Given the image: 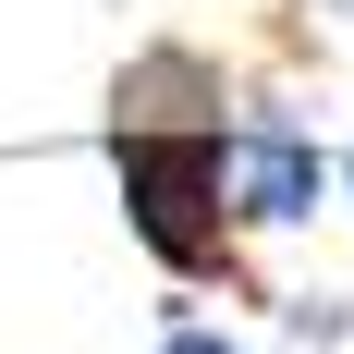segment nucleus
<instances>
[{
	"mask_svg": "<svg viewBox=\"0 0 354 354\" xmlns=\"http://www.w3.org/2000/svg\"><path fill=\"white\" fill-rule=\"evenodd\" d=\"M110 171H122V220L159 257V281L232 293L245 269V220H232V98H220L208 49H135L110 86Z\"/></svg>",
	"mask_w": 354,
	"mask_h": 354,
	"instance_id": "obj_1",
	"label": "nucleus"
},
{
	"mask_svg": "<svg viewBox=\"0 0 354 354\" xmlns=\"http://www.w3.org/2000/svg\"><path fill=\"white\" fill-rule=\"evenodd\" d=\"M330 196V147L293 110H232V220L245 232H306Z\"/></svg>",
	"mask_w": 354,
	"mask_h": 354,
	"instance_id": "obj_2",
	"label": "nucleus"
},
{
	"mask_svg": "<svg viewBox=\"0 0 354 354\" xmlns=\"http://www.w3.org/2000/svg\"><path fill=\"white\" fill-rule=\"evenodd\" d=\"M159 354H245V342H232L220 318H171V330H159Z\"/></svg>",
	"mask_w": 354,
	"mask_h": 354,
	"instance_id": "obj_3",
	"label": "nucleus"
},
{
	"mask_svg": "<svg viewBox=\"0 0 354 354\" xmlns=\"http://www.w3.org/2000/svg\"><path fill=\"white\" fill-rule=\"evenodd\" d=\"M342 183H354V147H342Z\"/></svg>",
	"mask_w": 354,
	"mask_h": 354,
	"instance_id": "obj_4",
	"label": "nucleus"
}]
</instances>
